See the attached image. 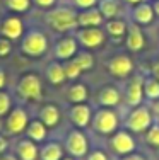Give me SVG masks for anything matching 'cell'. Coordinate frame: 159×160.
<instances>
[{
	"mask_svg": "<svg viewBox=\"0 0 159 160\" xmlns=\"http://www.w3.org/2000/svg\"><path fill=\"white\" fill-rule=\"evenodd\" d=\"M45 22L53 32L70 34L77 29V9L72 5H55L45 14Z\"/></svg>",
	"mask_w": 159,
	"mask_h": 160,
	"instance_id": "1",
	"label": "cell"
},
{
	"mask_svg": "<svg viewBox=\"0 0 159 160\" xmlns=\"http://www.w3.org/2000/svg\"><path fill=\"white\" fill-rule=\"evenodd\" d=\"M98 108H122L123 96H122V87L106 83L96 90V99H94Z\"/></svg>",
	"mask_w": 159,
	"mask_h": 160,
	"instance_id": "13",
	"label": "cell"
},
{
	"mask_svg": "<svg viewBox=\"0 0 159 160\" xmlns=\"http://www.w3.org/2000/svg\"><path fill=\"white\" fill-rule=\"evenodd\" d=\"M5 83H7V75H5V72H3V68H0V90H3Z\"/></svg>",
	"mask_w": 159,
	"mask_h": 160,
	"instance_id": "40",
	"label": "cell"
},
{
	"mask_svg": "<svg viewBox=\"0 0 159 160\" xmlns=\"http://www.w3.org/2000/svg\"><path fill=\"white\" fill-rule=\"evenodd\" d=\"M72 7H75L77 10H86V9H93L98 7V0H70Z\"/></svg>",
	"mask_w": 159,
	"mask_h": 160,
	"instance_id": "35",
	"label": "cell"
},
{
	"mask_svg": "<svg viewBox=\"0 0 159 160\" xmlns=\"http://www.w3.org/2000/svg\"><path fill=\"white\" fill-rule=\"evenodd\" d=\"M33 0H5V7L10 10V12L16 14H24L31 9Z\"/></svg>",
	"mask_w": 159,
	"mask_h": 160,
	"instance_id": "30",
	"label": "cell"
},
{
	"mask_svg": "<svg viewBox=\"0 0 159 160\" xmlns=\"http://www.w3.org/2000/svg\"><path fill=\"white\" fill-rule=\"evenodd\" d=\"M24 32H26L24 22H22V19L19 16L10 14V16H7L2 22H0V36L10 39L12 43L17 39H21V38L24 36Z\"/></svg>",
	"mask_w": 159,
	"mask_h": 160,
	"instance_id": "17",
	"label": "cell"
},
{
	"mask_svg": "<svg viewBox=\"0 0 159 160\" xmlns=\"http://www.w3.org/2000/svg\"><path fill=\"white\" fill-rule=\"evenodd\" d=\"M63 68H65L67 80H70V82H75V80H79V77L82 75V70L79 68V65L74 62V58H72V60H67V62H63Z\"/></svg>",
	"mask_w": 159,
	"mask_h": 160,
	"instance_id": "31",
	"label": "cell"
},
{
	"mask_svg": "<svg viewBox=\"0 0 159 160\" xmlns=\"http://www.w3.org/2000/svg\"><path fill=\"white\" fill-rule=\"evenodd\" d=\"M103 29H104V32L108 38L123 41L125 34H127V29H128V19L127 17H116V19L104 21Z\"/></svg>",
	"mask_w": 159,
	"mask_h": 160,
	"instance_id": "22",
	"label": "cell"
},
{
	"mask_svg": "<svg viewBox=\"0 0 159 160\" xmlns=\"http://www.w3.org/2000/svg\"><path fill=\"white\" fill-rule=\"evenodd\" d=\"M33 3L38 9H51L56 5V0H33Z\"/></svg>",
	"mask_w": 159,
	"mask_h": 160,
	"instance_id": "36",
	"label": "cell"
},
{
	"mask_svg": "<svg viewBox=\"0 0 159 160\" xmlns=\"http://www.w3.org/2000/svg\"><path fill=\"white\" fill-rule=\"evenodd\" d=\"M103 24H104V17L98 7L77 10V28H101Z\"/></svg>",
	"mask_w": 159,
	"mask_h": 160,
	"instance_id": "19",
	"label": "cell"
},
{
	"mask_svg": "<svg viewBox=\"0 0 159 160\" xmlns=\"http://www.w3.org/2000/svg\"><path fill=\"white\" fill-rule=\"evenodd\" d=\"M10 109H12V97H10V94L5 92V90H0V118L7 116Z\"/></svg>",
	"mask_w": 159,
	"mask_h": 160,
	"instance_id": "32",
	"label": "cell"
},
{
	"mask_svg": "<svg viewBox=\"0 0 159 160\" xmlns=\"http://www.w3.org/2000/svg\"><path fill=\"white\" fill-rule=\"evenodd\" d=\"M123 114L120 108H98L93 112V119H91V129L96 133L98 136H109L122 128Z\"/></svg>",
	"mask_w": 159,
	"mask_h": 160,
	"instance_id": "2",
	"label": "cell"
},
{
	"mask_svg": "<svg viewBox=\"0 0 159 160\" xmlns=\"http://www.w3.org/2000/svg\"><path fill=\"white\" fill-rule=\"evenodd\" d=\"M142 136H144V142H146L147 147L156 150L159 153V121H154L152 126L147 129Z\"/></svg>",
	"mask_w": 159,
	"mask_h": 160,
	"instance_id": "29",
	"label": "cell"
},
{
	"mask_svg": "<svg viewBox=\"0 0 159 160\" xmlns=\"http://www.w3.org/2000/svg\"><path fill=\"white\" fill-rule=\"evenodd\" d=\"M118 160H147V157L144 153L134 152V153H128V155H125V157H120Z\"/></svg>",
	"mask_w": 159,
	"mask_h": 160,
	"instance_id": "37",
	"label": "cell"
},
{
	"mask_svg": "<svg viewBox=\"0 0 159 160\" xmlns=\"http://www.w3.org/2000/svg\"><path fill=\"white\" fill-rule=\"evenodd\" d=\"M104 68L108 72V75L111 78L116 80H123L128 78L132 73H135V62H134V56L123 48V51H116L106 60Z\"/></svg>",
	"mask_w": 159,
	"mask_h": 160,
	"instance_id": "4",
	"label": "cell"
},
{
	"mask_svg": "<svg viewBox=\"0 0 159 160\" xmlns=\"http://www.w3.org/2000/svg\"><path fill=\"white\" fill-rule=\"evenodd\" d=\"M10 53H12V41L3 38V36H0V60L9 58Z\"/></svg>",
	"mask_w": 159,
	"mask_h": 160,
	"instance_id": "33",
	"label": "cell"
},
{
	"mask_svg": "<svg viewBox=\"0 0 159 160\" xmlns=\"http://www.w3.org/2000/svg\"><path fill=\"white\" fill-rule=\"evenodd\" d=\"M63 148H65V153L69 157H74L75 160L86 158L91 147H89V138L84 133V129H79V128L69 129L65 135V140H63Z\"/></svg>",
	"mask_w": 159,
	"mask_h": 160,
	"instance_id": "8",
	"label": "cell"
},
{
	"mask_svg": "<svg viewBox=\"0 0 159 160\" xmlns=\"http://www.w3.org/2000/svg\"><path fill=\"white\" fill-rule=\"evenodd\" d=\"M24 133H26V138L33 140L34 143H45L48 136V128L40 119H31Z\"/></svg>",
	"mask_w": 159,
	"mask_h": 160,
	"instance_id": "26",
	"label": "cell"
},
{
	"mask_svg": "<svg viewBox=\"0 0 159 160\" xmlns=\"http://www.w3.org/2000/svg\"><path fill=\"white\" fill-rule=\"evenodd\" d=\"M84 160H109V157L104 150H101V148H91Z\"/></svg>",
	"mask_w": 159,
	"mask_h": 160,
	"instance_id": "34",
	"label": "cell"
},
{
	"mask_svg": "<svg viewBox=\"0 0 159 160\" xmlns=\"http://www.w3.org/2000/svg\"><path fill=\"white\" fill-rule=\"evenodd\" d=\"M38 119L46 128H56L60 124V119H62V111H60V108L56 104L46 102L38 111Z\"/></svg>",
	"mask_w": 159,
	"mask_h": 160,
	"instance_id": "18",
	"label": "cell"
},
{
	"mask_svg": "<svg viewBox=\"0 0 159 160\" xmlns=\"http://www.w3.org/2000/svg\"><path fill=\"white\" fill-rule=\"evenodd\" d=\"M16 157L19 160H38L40 158V147L29 138H21L14 147Z\"/></svg>",
	"mask_w": 159,
	"mask_h": 160,
	"instance_id": "21",
	"label": "cell"
},
{
	"mask_svg": "<svg viewBox=\"0 0 159 160\" xmlns=\"http://www.w3.org/2000/svg\"><path fill=\"white\" fill-rule=\"evenodd\" d=\"M74 62L79 65V68H81L82 73H84V72H91L94 68L96 58H94V55L89 51V49H79L77 55L74 56Z\"/></svg>",
	"mask_w": 159,
	"mask_h": 160,
	"instance_id": "28",
	"label": "cell"
},
{
	"mask_svg": "<svg viewBox=\"0 0 159 160\" xmlns=\"http://www.w3.org/2000/svg\"><path fill=\"white\" fill-rule=\"evenodd\" d=\"M29 114L22 106H16L9 111V114L5 116L3 121V133L7 136H19L26 131L29 124Z\"/></svg>",
	"mask_w": 159,
	"mask_h": 160,
	"instance_id": "11",
	"label": "cell"
},
{
	"mask_svg": "<svg viewBox=\"0 0 159 160\" xmlns=\"http://www.w3.org/2000/svg\"><path fill=\"white\" fill-rule=\"evenodd\" d=\"M62 160H75V158H74V157H69V155H67V157H63Z\"/></svg>",
	"mask_w": 159,
	"mask_h": 160,
	"instance_id": "44",
	"label": "cell"
},
{
	"mask_svg": "<svg viewBox=\"0 0 159 160\" xmlns=\"http://www.w3.org/2000/svg\"><path fill=\"white\" fill-rule=\"evenodd\" d=\"M72 34L75 36L79 46L82 49H89V51L104 46L106 41H108L103 26L101 28H77Z\"/></svg>",
	"mask_w": 159,
	"mask_h": 160,
	"instance_id": "10",
	"label": "cell"
},
{
	"mask_svg": "<svg viewBox=\"0 0 159 160\" xmlns=\"http://www.w3.org/2000/svg\"><path fill=\"white\" fill-rule=\"evenodd\" d=\"M149 73L152 75L156 80H159V60H154L152 65H151V70H149Z\"/></svg>",
	"mask_w": 159,
	"mask_h": 160,
	"instance_id": "39",
	"label": "cell"
},
{
	"mask_svg": "<svg viewBox=\"0 0 159 160\" xmlns=\"http://www.w3.org/2000/svg\"><path fill=\"white\" fill-rule=\"evenodd\" d=\"M45 77L51 83V85L58 87L63 85L67 82V75H65V68H63V62L58 60H53L46 65V70H45Z\"/></svg>",
	"mask_w": 159,
	"mask_h": 160,
	"instance_id": "24",
	"label": "cell"
},
{
	"mask_svg": "<svg viewBox=\"0 0 159 160\" xmlns=\"http://www.w3.org/2000/svg\"><path fill=\"white\" fill-rule=\"evenodd\" d=\"M93 106L87 102L82 104H70L69 108V121L74 128L86 129L91 126V119H93Z\"/></svg>",
	"mask_w": 159,
	"mask_h": 160,
	"instance_id": "15",
	"label": "cell"
},
{
	"mask_svg": "<svg viewBox=\"0 0 159 160\" xmlns=\"http://www.w3.org/2000/svg\"><path fill=\"white\" fill-rule=\"evenodd\" d=\"M79 51V43L75 39L74 34H62V38L56 39V43L53 44V56L58 62H67L72 60Z\"/></svg>",
	"mask_w": 159,
	"mask_h": 160,
	"instance_id": "14",
	"label": "cell"
},
{
	"mask_svg": "<svg viewBox=\"0 0 159 160\" xmlns=\"http://www.w3.org/2000/svg\"><path fill=\"white\" fill-rule=\"evenodd\" d=\"M50 48L48 36L41 29H28L24 36L21 38V51L24 56L29 58H41Z\"/></svg>",
	"mask_w": 159,
	"mask_h": 160,
	"instance_id": "5",
	"label": "cell"
},
{
	"mask_svg": "<svg viewBox=\"0 0 159 160\" xmlns=\"http://www.w3.org/2000/svg\"><path fill=\"white\" fill-rule=\"evenodd\" d=\"M9 150V140H7V135H2L0 133V155L7 153Z\"/></svg>",
	"mask_w": 159,
	"mask_h": 160,
	"instance_id": "38",
	"label": "cell"
},
{
	"mask_svg": "<svg viewBox=\"0 0 159 160\" xmlns=\"http://www.w3.org/2000/svg\"><path fill=\"white\" fill-rule=\"evenodd\" d=\"M125 3L123 0H98V9L103 14L104 21L116 17H125Z\"/></svg>",
	"mask_w": 159,
	"mask_h": 160,
	"instance_id": "20",
	"label": "cell"
},
{
	"mask_svg": "<svg viewBox=\"0 0 159 160\" xmlns=\"http://www.w3.org/2000/svg\"><path fill=\"white\" fill-rule=\"evenodd\" d=\"M122 96H123V108L130 109L135 106H140L142 102H146L144 99V73L135 72L128 78H125L122 82Z\"/></svg>",
	"mask_w": 159,
	"mask_h": 160,
	"instance_id": "6",
	"label": "cell"
},
{
	"mask_svg": "<svg viewBox=\"0 0 159 160\" xmlns=\"http://www.w3.org/2000/svg\"><path fill=\"white\" fill-rule=\"evenodd\" d=\"M140 2H146V0H123V3L127 7H134V5H137V3H140Z\"/></svg>",
	"mask_w": 159,
	"mask_h": 160,
	"instance_id": "42",
	"label": "cell"
},
{
	"mask_svg": "<svg viewBox=\"0 0 159 160\" xmlns=\"http://www.w3.org/2000/svg\"><path fill=\"white\" fill-rule=\"evenodd\" d=\"M65 157V148L60 142H45L40 147V160H62Z\"/></svg>",
	"mask_w": 159,
	"mask_h": 160,
	"instance_id": "25",
	"label": "cell"
},
{
	"mask_svg": "<svg viewBox=\"0 0 159 160\" xmlns=\"http://www.w3.org/2000/svg\"><path fill=\"white\" fill-rule=\"evenodd\" d=\"M127 19L130 22H135V24L142 26V28L151 26L154 22V19H156V14H154L151 0H146V2H140L137 5L130 7V12L127 14Z\"/></svg>",
	"mask_w": 159,
	"mask_h": 160,
	"instance_id": "16",
	"label": "cell"
},
{
	"mask_svg": "<svg viewBox=\"0 0 159 160\" xmlns=\"http://www.w3.org/2000/svg\"><path fill=\"white\" fill-rule=\"evenodd\" d=\"M0 160H19V158L12 153H3V155H0Z\"/></svg>",
	"mask_w": 159,
	"mask_h": 160,
	"instance_id": "43",
	"label": "cell"
},
{
	"mask_svg": "<svg viewBox=\"0 0 159 160\" xmlns=\"http://www.w3.org/2000/svg\"><path fill=\"white\" fill-rule=\"evenodd\" d=\"M123 48L130 55H137V53H140L147 48V36L144 32L142 26L128 21V29L123 38Z\"/></svg>",
	"mask_w": 159,
	"mask_h": 160,
	"instance_id": "12",
	"label": "cell"
},
{
	"mask_svg": "<svg viewBox=\"0 0 159 160\" xmlns=\"http://www.w3.org/2000/svg\"><path fill=\"white\" fill-rule=\"evenodd\" d=\"M144 99L146 102L159 101V80H156L151 73H144Z\"/></svg>",
	"mask_w": 159,
	"mask_h": 160,
	"instance_id": "27",
	"label": "cell"
},
{
	"mask_svg": "<svg viewBox=\"0 0 159 160\" xmlns=\"http://www.w3.org/2000/svg\"><path fill=\"white\" fill-rule=\"evenodd\" d=\"M156 121L149 102H142L140 106L127 109V112L123 114V121H122V128L128 129L134 135H144L152 123Z\"/></svg>",
	"mask_w": 159,
	"mask_h": 160,
	"instance_id": "3",
	"label": "cell"
},
{
	"mask_svg": "<svg viewBox=\"0 0 159 160\" xmlns=\"http://www.w3.org/2000/svg\"><path fill=\"white\" fill-rule=\"evenodd\" d=\"M65 99L70 102V104H82V102L89 101V89L84 82H72L69 87H67L65 92Z\"/></svg>",
	"mask_w": 159,
	"mask_h": 160,
	"instance_id": "23",
	"label": "cell"
},
{
	"mask_svg": "<svg viewBox=\"0 0 159 160\" xmlns=\"http://www.w3.org/2000/svg\"><path fill=\"white\" fill-rule=\"evenodd\" d=\"M151 3H152V9H154L156 17L159 19V0H151Z\"/></svg>",
	"mask_w": 159,
	"mask_h": 160,
	"instance_id": "41",
	"label": "cell"
},
{
	"mask_svg": "<svg viewBox=\"0 0 159 160\" xmlns=\"http://www.w3.org/2000/svg\"><path fill=\"white\" fill-rule=\"evenodd\" d=\"M108 147H109V152L120 158L128 153L137 152V140H135L134 133H130L125 128H120L108 138Z\"/></svg>",
	"mask_w": 159,
	"mask_h": 160,
	"instance_id": "9",
	"label": "cell"
},
{
	"mask_svg": "<svg viewBox=\"0 0 159 160\" xmlns=\"http://www.w3.org/2000/svg\"><path fill=\"white\" fill-rule=\"evenodd\" d=\"M16 94L26 102H38L43 97V82L34 72H28L19 77L16 83Z\"/></svg>",
	"mask_w": 159,
	"mask_h": 160,
	"instance_id": "7",
	"label": "cell"
}]
</instances>
